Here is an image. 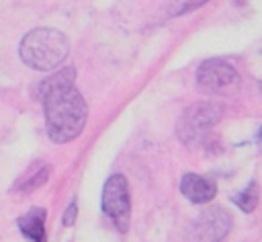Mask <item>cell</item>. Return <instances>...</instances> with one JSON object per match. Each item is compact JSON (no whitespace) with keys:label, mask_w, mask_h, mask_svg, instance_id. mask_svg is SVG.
Masks as SVG:
<instances>
[{"label":"cell","mask_w":262,"mask_h":242,"mask_svg":"<svg viewBox=\"0 0 262 242\" xmlns=\"http://www.w3.org/2000/svg\"><path fill=\"white\" fill-rule=\"evenodd\" d=\"M260 137H262V131H260Z\"/></svg>","instance_id":"4fadbf2b"},{"label":"cell","mask_w":262,"mask_h":242,"mask_svg":"<svg viewBox=\"0 0 262 242\" xmlns=\"http://www.w3.org/2000/svg\"><path fill=\"white\" fill-rule=\"evenodd\" d=\"M231 215L223 207H209L190 224V236L203 242H221L231 230Z\"/></svg>","instance_id":"8992f818"},{"label":"cell","mask_w":262,"mask_h":242,"mask_svg":"<svg viewBox=\"0 0 262 242\" xmlns=\"http://www.w3.org/2000/svg\"><path fill=\"white\" fill-rule=\"evenodd\" d=\"M74 68H63L39 86L45 107V129L55 144H68L78 137L88 119V105L74 86Z\"/></svg>","instance_id":"6da1fadb"},{"label":"cell","mask_w":262,"mask_h":242,"mask_svg":"<svg viewBox=\"0 0 262 242\" xmlns=\"http://www.w3.org/2000/svg\"><path fill=\"white\" fill-rule=\"evenodd\" d=\"M68 51H70L68 37L61 31L49 29V27L33 29L23 37L18 47L20 59L27 66L43 72L57 68L68 57Z\"/></svg>","instance_id":"7a4b0ae2"},{"label":"cell","mask_w":262,"mask_h":242,"mask_svg":"<svg viewBox=\"0 0 262 242\" xmlns=\"http://www.w3.org/2000/svg\"><path fill=\"white\" fill-rule=\"evenodd\" d=\"M180 191L192 203H209L217 195V183L209 176L186 172L180 180Z\"/></svg>","instance_id":"52a82bcc"},{"label":"cell","mask_w":262,"mask_h":242,"mask_svg":"<svg viewBox=\"0 0 262 242\" xmlns=\"http://www.w3.org/2000/svg\"><path fill=\"white\" fill-rule=\"evenodd\" d=\"M258 199H260V189H258L256 183H250L244 191H239L237 195L231 197V201H233L242 211H246V213L254 211V207L258 205Z\"/></svg>","instance_id":"30bf717a"},{"label":"cell","mask_w":262,"mask_h":242,"mask_svg":"<svg viewBox=\"0 0 262 242\" xmlns=\"http://www.w3.org/2000/svg\"><path fill=\"white\" fill-rule=\"evenodd\" d=\"M196 82L211 92H233L239 86L237 70L223 59H205L196 68Z\"/></svg>","instance_id":"277c9868"},{"label":"cell","mask_w":262,"mask_h":242,"mask_svg":"<svg viewBox=\"0 0 262 242\" xmlns=\"http://www.w3.org/2000/svg\"><path fill=\"white\" fill-rule=\"evenodd\" d=\"M207 0H174V4L170 6V14H182V12H190L194 8H199L201 4H205Z\"/></svg>","instance_id":"8fae6325"},{"label":"cell","mask_w":262,"mask_h":242,"mask_svg":"<svg viewBox=\"0 0 262 242\" xmlns=\"http://www.w3.org/2000/svg\"><path fill=\"white\" fill-rule=\"evenodd\" d=\"M76 215H78V205H76V201H72L70 207H68L66 213H63V226H74Z\"/></svg>","instance_id":"7c38bea8"},{"label":"cell","mask_w":262,"mask_h":242,"mask_svg":"<svg viewBox=\"0 0 262 242\" xmlns=\"http://www.w3.org/2000/svg\"><path fill=\"white\" fill-rule=\"evenodd\" d=\"M51 174V166L47 164H37L35 168H31L25 176H20V180L14 185L16 191H31V189H37L41 187Z\"/></svg>","instance_id":"9c48e42d"},{"label":"cell","mask_w":262,"mask_h":242,"mask_svg":"<svg viewBox=\"0 0 262 242\" xmlns=\"http://www.w3.org/2000/svg\"><path fill=\"white\" fill-rule=\"evenodd\" d=\"M221 115H223V107L219 103H211V100L196 103L180 115L176 123V133L184 144L201 142L205 133L219 123Z\"/></svg>","instance_id":"3957f363"},{"label":"cell","mask_w":262,"mask_h":242,"mask_svg":"<svg viewBox=\"0 0 262 242\" xmlns=\"http://www.w3.org/2000/svg\"><path fill=\"white\" fill-rule=\"evenodd\" d=\"M102 211L113 217L121 228H125L129 211H131V197H129V185L123 174H113L104 183L102 189Z\"/></svg>","instance_id":"5b68a950"},{"label":"cell","mask_w":262,"mask_h":242,"mask_svg":"<svg viewBox=\"0 0 262 242\" xmlns=\"http://www.w3.org/2000/svg\"><path fill=\"white\" fill-rule=\"evenodd\" d=\"M18 228L20 232L33 240V242H47V234H45V209L43 207H35L29 213L18 217Z\"/></svg>","instance_id":"ba28073f"}]
</instances>
